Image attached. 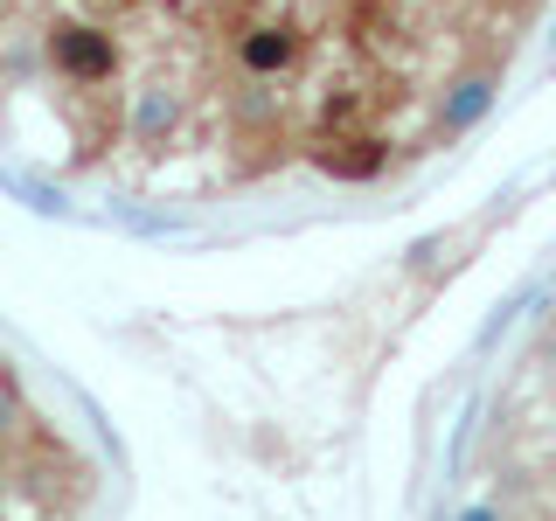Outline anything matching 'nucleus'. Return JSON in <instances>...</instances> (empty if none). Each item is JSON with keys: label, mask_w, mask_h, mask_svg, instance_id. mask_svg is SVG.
Instances as JSON below:
<instances>
[{"label": "nucleus", "mask_w": 556, "mask_h": 521, "mask_svg": "<svg viewBox=\"0 0 556 521\" xmlns=\"http://www.w3.org/2000/svg\"><path fill=\"white\" fill-rule=\"evenodd\" d=\"M49 63L70 84H112L118 77V35L98 22H49Z\"/></svg>", "instance_id": "nucleus-1"}, {"label": "nucleus", "mask_w": 556, "mask_h": 521, "mask_svg": "<svg viewBox=\"0 0 556 521\" xmlns=\"http://www.w3.org/2000/svg\"><path fill=\"white\" fill-rule=\"evenodd\" d=\"M300 56H306V42H300V28H286V22H257V28L237 35V69L243 77H286Z\"/></svg>", "instance_id": "nucleus-3"}, {"label": "nucleus", "mask_w": 556, "mask_h": 521, "mask_svg": "<svg viewBox=\"0 0 556 521\" xmlns=\"http://www.w3.org/2000/svg\"><path fill=\"white\" fill-rule=\"evenodd\" d=\"M306 161L320 174H334V181H369V174L390 167V139L382 132H320L306 147Z\"/></svg>", "instance_id": "nucleus-2"}]
</instances>
